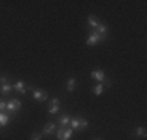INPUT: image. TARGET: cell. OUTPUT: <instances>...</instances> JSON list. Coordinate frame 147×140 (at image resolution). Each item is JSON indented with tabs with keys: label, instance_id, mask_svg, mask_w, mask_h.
Returning a JSON list of instances; mask_svg holds the SVG:
<instances>
[{
	"label": "cell",
	"instance_id": "obj_1",
	"mask_svg": "<svg viewBox=\"0 0 147 140\" xmlns=\"http://www.w3.org/2000/svg\"><path fill=\"white\" fill-rule=\"evenodd\" d=\"M89 125V121L86 120V118L83 117H75V118H71V123H69V128L72 129V131H83V129H86Z\"/></svg>",
	"mask_w": 147,
	"mask_h": 140
},
{
	"label": "cell",
	"instance_id": "obj_2",
	"mask_svg": "<svg viewBox=\"0 0 147 140\" xmlns=\"http://www.w3.org/2000/svg\"><path fill=\"white\" fill-rule=\"evenodd\" d=\"M55 134H57V139L58 140H71L74 131L69 128V126H66V128H61V126H59V128H57Z\"/></svg>",
	"mask_w": 147,
	"mask_h": 140
},
{
	"label": "cell",
	"instance_id": "obj_3",
	"mask_svg": "<svg viewBox=\"0 0 147 140\" xmlns=\"http://www.w3.org/2000/svg\"><path fill=\"white\" fill-rule=\"evenodd\" d=\"M20 107H22V103H20L19 98H11V100L6 101V112H8V114L19 112Z\"/></svg>",
	"mask_w": 147,
	"mask_h": 140
},
{
	"label": "cell",
	"instance_id": "obj_4",
	"mask_svg": "<svg viewBox=\"0 0 147 140\" xmlns=\"http://www.w3.org/2000/svg\"><path fill=\"white\" fill-rule=\"evenodd\" d=\"M100 42H103V37L100 36V34L97 33V31L91 30V33H89L88 39H86V45L92 47V45H97V44H100Z\"/></svg>",
	"mask_w": 147,
	"mask_h": 140
},
{
	"label": "cell",
	"instance_id": "obj_5",
	"mask_svg": "<svg viewBox=\"0 0 147 140\" xmlns=\"http://www.w3.org/2000/svg\"><path fill=\"white\" fill-rule=\"evenodd\" d=\"M31 90H33V98H34V100H38V101H47L49 95H47V92H45V90H42V89H31Z\"/></svg>",
	"mask_w": 147,
	"mask_h": 140
},
{
	"label": "cell",
	"instance_id": "obj_6",
	"mask_svg": "<svg viewBox=\"0 0 147 140\" xmlns=\"http://www.w3.org/2000/svg\"><path fill=\"white\" fill-rule=\"evenodd\" d=\"M49 114L50 115H55L59 112V98H52L50 101V106H49Z\"/></svg>",
	"mask_w": 147,
	"mask_h": 140
},
{
	"label": "cell",
	"instance_id": "obj_7",
	"mask_svg": "<svg viewBox=\"0 0 147 140\" xmlns=\"http://www.w3.org/2000/svg\"><path fill=\"white\" fill-rule=\"evenodd\" d=\"M13 90H16L17 93H20V95H25L27 93V84L24 81H16L14 84H13Z\"/></svg>",
	"mask_w": 147,
	"mask_h": 140
},
{
	"label": "cell",
	"instance_id": "obj_8",
	"mask_svg": "<svg viewBox=\"0 0 147 140\" xmlns=\"http://www.w3.org/2000/svg\"><path fill=\"white\" fill-rule=\"evenodd\" d=\"M55 131H57V125L53 121H49L42 128V135H52V134H55Z\"/></svg>",
	"mask_w": 147,
	"mask_h": 140
},
{
	"label": "cell",
	"instance_id": "obj_9",
	"mask_svg": "<svg viewBox=\"0 0 147 140\" xmlns=\"http://www.w3.org/2000/svg\"><path fill=\"white\" fill-rule=\"evenodd\" d=\"M94 31H97V33H99L100 36L103 37V41L108 37V27L105 25V23H102V22H99V25L94 28Z\"/></svg>",
	"mask_w": 147,
	"mask_h": 140
},
{
	"label": "cell",
	"instance_id": "obj_10",
	"mask_svg": "<svg viewBox=\"0 0 147 140\" xmlns=\"http://www.w3.org/2000/svg\"><path fill=\"white\" fill-rule=\"evenodd\" d=\"M91 78H94L96 81L102 83L105 79V72L103 70H94V72H91Z\"/></svg>",
	"mask_w": 147,
	"mask_h": 140
},
{
	"label": "cell",
	"instance_id": "obj_11",
	"mask_svg": "<svg viewBox=\"0 0 147 140\" xmlns=\"http://www.w3.org/2000/svg\"><path fill=\"white\" fill-rule=\"evenodd\" d=\"M69 123H71V117H69L67 114L59 115V117H58V125L61 126V128H66V126H69Z\"/></svg>",
	"mask_w": 147,
	"mask_h": 140
},
{
	"label": "cell",
	"instance_id": "obj_12",
	"mask_svg": "<svg viewBox=\"0 0 147 140\" xmlns=\"http://www.w3.org/2000/svg\"><path fill=\"white\" fill-rule=\"evenodd\" d=\"M77 79L75 78H69L67 79V83H66V90H67V92H74V90H75V87H77Z\"/></svg>",
	"mask_w": 147,
	"mask_h": 140
},
{
	"label": "cell",
	"instance_id": "obj_13",
	"mask_svg": "<svg viewBox=\"0 0 147 140\" xmlns=\"http://www.w3.org/2000/svg\"><path fill=\"white\" fill-rule=\"evenodd\" d=\"M11 90H13L11 83H5L3 86H0V93H2V95H8V93H11Z\"/></svg>",
	"mask_w": 147,
	"mask_h": 140
},
{
	"label": "cell",
	"instance_id": "obj_14",
	"mask_svg": "<svg viewBox=\"0 0 147 140\" xmlns=\"http://www.w3.org/2000/svg\"><path fill=\"white\" fill-rule=\"evenodd\" d=\"M86 23H88V28H89V30H94V28L99 25V19H97L96 16H89V17H88V22H86Z\"/></svg>",
	"mask_w": 147,
	"mask_h": 140
},
{
	"label": "cell",
	"instance_id": "obj_15",
	"mask_svg": "<svg viewBox=\"0 0 147 140\" xmlns=\"http://www.w3.org/2000/svg\"><path fill=\"white\" fill-rule=\"evenodd\" d=\"M9 121V114L8 112H0V128L6 126Z\"/></svg>",
	"mask_w": 147,
	"mask_h": 140
},
{
	"label": "cell",
	"instance_id": "obj_16",
	"mask_svg": "<svg viewBox=\"0 0 147 140\" xmlns=\"http://www.w3.org/2000/svg\"><path fill=\"white\" fill-rule=\"evenodd\" d=\"M135 135L138 139H146L147 132H146V128H142V126H138V128L135 129Z\"/></svg>",
	"mask_w": 147,
	"mask_h": 140
},
{
	"label": "cell",
	"instance_id": "obj_17",
	"mask_svg": "<svg viewBox=\"0 0 147 140\" xmlns=\"http://www.w3.org/2000/svg\"><path fill=\"white\" fill-rule=\"evenodd\" d=\"M103 90H105V87H103V84H102V83L96 84V86L92 87V92H94V95H102V93H103Z\"/></svg>",
	"mask_w": 147,
	"mask_h": 140
},
{
	"label": "cell",
	"instance_id": "obj_18",
	"mask_svg": "<svg viewBox=\"0 0 147 140\" xmlns=\"http://www.w3.org/2000/svg\"><path fill=\"white\" fill-rule=\"evenodd\" d=\"M0 112H6V101L0 98Z\"/></svg>",
	"mask_w": 147,
	"mask_h": 140
},
{
	"label": "cell",
	"instance_id": "obj_19",
	"mask_svg": "<svg viewBox=\"0 0 147 140\" xmlns=\"http://www.w3.org/2000/svg\"><path fill=\"white\" fill-rule=\"evenodd\" d=\"M5 83H8V75L2 73V75H0V86H3Z\"/></svg>",
	"mask_w": 147,
	"mask_h": 140
},
{
	"label": "cell",
	"instance_id": "obj_20",
	"mask_svg": "<svg viewBox=\"0 0 147 140\" xmlns=\"http://www.w3.org/2000/svg\"><path fill=\"white\" fill-rule=\"evenodd\" d=\"M102 84H103V87H111V86H113V81H111V79H108V78H105L103 81H102Z\"/></svg>",
	"mask_w": 147,
	"mask_h": 140
},
{
	"label": "cell",
	"instance_id": "obj_21",
	"mask_svg": "<svg viewBox=\"0 0 147 140\" xmlns=\"http://www.w3.org/2000/svg\"><path fill=\"white\" fill-rule=\"evenodd\" d=\"M31 140H42V132H34L33 135H31Z\"/></svg>",
	"mask_w": 147,
	"mask_h": 140
},
{
	"label": "cell",
	"instance_id": "obj_22",
	"mask_svg": "<svg viewBox=\"0 0 147 140\" xmlns=\"http://www.w3.org/2000/svg\"><path fill=\"white\" fill-rule=\"evenodd\" d=\"M94 140H102V139H94Z\"/></svg>",
	"mask_w": 147,
	"mask_h": 140
}]
</instances>
